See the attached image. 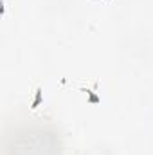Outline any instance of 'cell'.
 Masks as SVG:
<instances>
[{
    "label": "cell",
    "mask_w": 153,
    "mask_h": 155,
    "mask_svg": "<svg viewBox=\"0 0 153 155\" xmlns=\"http://www.w3.org/2000/svg\"><path fill=\"white\" fill-rule=\"evenodd\" d=\"M41 99H43V90H41V87H38V88H36V92H34L33 103H31V108H33V110H34V108H38V107H40Z\"/></svg>",
    "instance_id": "6da1fadb"
},
{
    "label": "cell",
    "mask_w": 153,
    "mask_h": 155,
    "mask_svg": "<svg viewBox=\"0 0 153 155\" xmlns=\"http://www.w3.org/2000/svg\"><path fill=\"white\" fill-rule=\"evenodd\" d=\"M81 90L88 94V103H92V105H96V103H101V97H99L97 94H94V90H88V88H81Z\"/></svg>",
    "instance_id": "7a4b0ae2"
}]
</instances>
